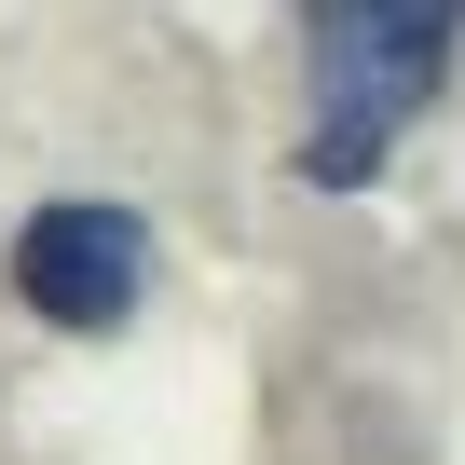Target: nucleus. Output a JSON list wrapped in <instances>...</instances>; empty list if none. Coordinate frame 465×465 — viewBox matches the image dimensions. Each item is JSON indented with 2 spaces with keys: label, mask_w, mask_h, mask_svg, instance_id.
Here are the masks:
<instances>
[{
  "label": "nucleus",
  "mask_w": 465,
  "mask_h": 465,
  "mask_svg": "<svg viewBox=\"0 0 465 465\" xmlns=\"http://www.w3.org/2000/svg\"><path fill=\"white\" fill-rule=\"evenodd\" d=\"M465 0H302V69H315V124H302V192H356L383 178L397 124L438 96Z\"/></svg>",
  "instance_id": "obj_1"
},
{
  "label": "nucleus",
  "mask_w": 465,
  "mask_h": 465,
  "mask_svg": "<svg viewBox=\"0 0 465 465\" xmlns=\"http://www.w3.org/2000/svg\"><path fill=\"white\" fill-rule=\"evenodd\" d=\"M15 288H28V315H42V329L110 342V329L151 302V219H137V205H110V192H55V205L15 232Z\"/></svg>",
  "instance_id": "obj_2"
}]
</instances>
